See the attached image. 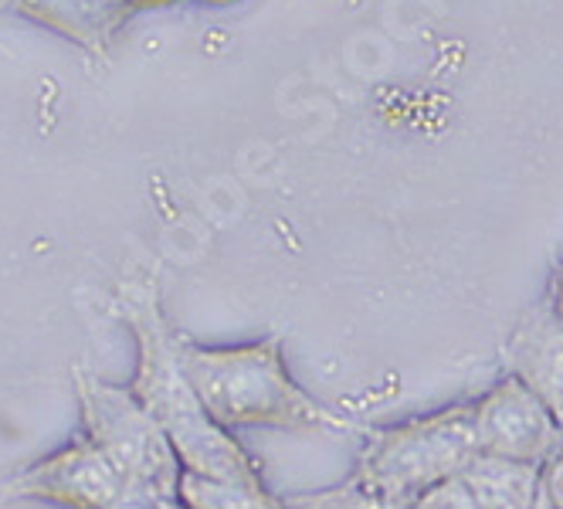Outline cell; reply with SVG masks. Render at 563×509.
Returning <instances> with one entry per match:
<instances>
[{
	"instance_id": "obj_1",
	"label": "cell",
	"mask_w": 563,
	"mask_h": 509,
	"mask_svg": "<svg viewBox=\"0 0 563 509\" xmlns=\"http://www.w3.org/2000/svg\"><path fill=\"white\" fill-rule=\"evenodd\" d=\"M180 361L224 428H275V432H364L360 424L319 405L292 377L282 340L265 336L241 346H180Z\"/></svg>"
},
{
	"instance_id": "obj_2",
	"label": "cell",
	"mask_w": 563,
	"mask_h": 509,
	"mask_svg": "<svg viewBox=\"0 0 563 509\" xmlns=\"http://www.w3.org/2000/svg\"><path fill=\"white\" fill-rule=\"evenodd\" d=\"M140 333V377H136V398L146 411L164 428L180 465L187 473L228 479V483H249L265 486L258 462L234 439L231 428L214 421L208 405L200 401L197 387L190 384L180 346L170 343L164 323L156 312H136L133 317Z\"/></svg>"
},
{
	"instance_id": "obj_3",
	"label": "cell",
	"mask_w": 563,
	"mask_h": 509,
	"mask_svg": "<svg viewBox=\"0 0 563 509\" xmlns=\"http://www.w3.org/2000/svg\"><path fill=\"white\" fill-rule=\"evenodd\" d=\"M475 452V401L452 405L371 432L353 476L384 499L411 506L438 483L462 476Z\"/></svg>"
},
{
	"instance_id": "obj_4",
	"label": "cell",
	"mask_w": 563,
	"mask_h": 509,
	"mask_svg": "<svg viewBox=\"0 0 563 509\" xmlns=\"http://www.w3.org/2000/svg\"><path fill=\"white\" fill-rule=\"evenodd\" d=\"M92 418L99 428V439L106 445L109 462L119 476L153 486V493L170 496L180 489V458L167 439L164 428L146 411V405L126 390L96 387L92 390Z\"/></svg>"
},
{
	"instance_id": "obj_5",
	"label": "cell",
	"mask_w": 563,
	"mask_h": 509,
	"mask_svg": "<svg viewBox=\"0 0 563 509\" xmlns=\"http://www.w3.org/2000/svg\"><path fill=\"white\" fill-rule=\"evenodd\" d=\"M475 445L486 455L543 468L563 445V428L527 384L506 374L475 401Z\"/></svg>"
},
{
	"instance_id": "obj_6",
	"label": "cell",
	"mask_w": 563,
	"mask_h": 509,
	"mask_svg": "<svg viewBox=\"0 0 563 509\" xmlns=\"http://www.w3.org/2000/svg\"><path fill=\"white\" fill-rule=\"evenodd\" d=\"M503 357L509 374L527 384L563 428V327L550 299L522 312L503 346Z\"/></svg>"
},
{
	"instance_id": "obj_7",
	"label": "cell",
	"mask_w": 563,
	"mask_h": 509,
	"mask_svg": "<svg viewBox=\"0 0 563 509\" xmlns=\"http://www.w3.org/2000/svg\"><path fill=\"white\" fill-rule=\"evenodd\" d=\"M478 509H533L543 489L540 465L475 452L462 473Z\"/></svg>"
},
{
	"instance_id": "obj_8",
	"label": "cell",
	"mask_w": 563,
	"mask_h": 509,
	"mask_svg": "<svg viewBox=\"0 0 563 509\" xmlns=\"http://www.w3.org/2000/svg\"><path fill=\"white\" fill-rule=\"evenodd\" d=\"M8 4L55 34H62L65 42L89 48V52H106V45L112 42V34L119 31V24L99 11L92 0H8Z\"/></svg>"
},
{
	"instance_id": "obj_9",
	"label": "cell",
	"mask_w": 563,
	"mask_h": 509,
	"mask_svg": "<svg viewBox=\"0 0 563 509\" xmlns=\"http://www.w3.org/2000/svg\"><path fill=\"white\" fill-rule=\"evenodd\" d=\"M177 493L194 509H286V499L272 496L265 486L208 479V476H197V473H184Z\"/></svg>"
},
{
	"instance_id": "obj_10",
	"label": "cell",
	"mask_w": 563,
	"mask_h": 509,
	"mask_svg": "<svg viewBox=\"0 0 563 509\" xmlns=\"http://www.w3.org/2000/svg\"><path fill=\"white\" fill-rule=\"evenodd\" d=\"M286 509H408L394 499H384L371 486H364L356 476L346 479L343 486L316 489V493H299V496H282Z\"/></svg>"
},
{
	"instance_id": "obj_11",
	"label": "cell",
	"mask_w": 563,
	"mask_h": 509,
	"mask_svg": "<svg viewBox=\"0 0 563 509\" xmlns=\"http://www.w3.org/2000/svg\"><path fill=\"white\" fill-rule=\"evenodd\" d=\"M408 509H478L472 499V489L465 486L462 476H452L445 483H438L424 496H418Z\"/></svg>"
},
{
	"instance_id": "obj_12",
	"label": "cell",
	"mask_w": 563,
	"mask_h": 509,
	"mask_svg": "<svg viewBox=\"0 0 563 509\" xmlns=\"http://www.w3.org/2000/svg\"><path fill=\"white\" fill-rule=\"evenodd\" d=\"M92 4L99 11H106L119 27H123L133 14L153 11V8H170V4H177V0H92Z\"/></svg>"
},
{
	"instance_id": "obj_13",
	"label": "cell",
	"mask_w": 563,
	"mask_h": 509,
	"mask_svg": "<svg viewBox=\"0 0 563 509\" xmlns=\"http://www.w3.org/2000/svg\"><path fill=\"white\" fill-rule=\"evenodd\" d=\"M540 476H543V493L550 496V502L556 509H563V445L543 462Z\"/></svg>"
},
{
	"instance_id": "obj_14",
	"label": "cell",
	"mask_w": 563,
	"mask_h": 509,
	"mask_svg": "<svg viewBox=\"0 0 563 509\" xmlns=\"http://www.w3.org/2000/svg\"><path fill=\"white\" fill-rule=\"evenodd\" d=\"M550 306H553L556 320H560V327H563V262H560L556 276H553V289H550Z\"/></svg>"
},
{
	"instance_id": "obj_15",
	"label": "cell",
	"mask_w": 563,
	"mask_h": 509,
	"mask_svg": "<svg viewBox=\"0 0 563 509\" xmlns=\"http://www.w3.org/2000/svg\"><path fill=\"white\" fill-rule=\"evenodd\" d=\"M159 509H194V506L184 502V499H170V496H167L164 502H159Z\"/></svg>"
},
{
	"instance_id": "obj_16",
	"label": "cell",
	"mask_w": 563,
	"mask_h": 509,
	"mask_svg": "<svg viewBox=\"0 0 563 509\" xmlns=\"http://www.w3.org/2000/svg\"><path fill=\"white\" fill-rule=\"evenodd\" d=\"M533 509H556V506H553V502H550V496L540 489V499H537V506H533Z\"/></svg>"
},
{
	"instance_id": "obj_17",
	"label": "cell",
	"mask_w": 563,
	"mask_h": 509,
	"mask_svg": "<svg viewBox=\"0 0 563 509\" xmlns=\"http://www.w3.org/2000/svg\"><path fill=\"white\" fill-rule=\"evenodd\" d=\"M200 4H218L221 8V4H234V0H200Z\"/></svg>"
}]
</instances>
